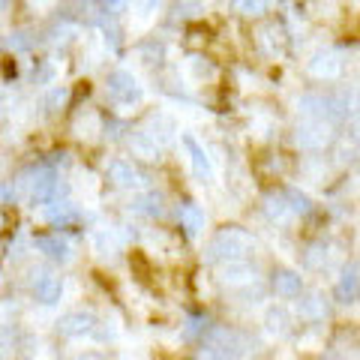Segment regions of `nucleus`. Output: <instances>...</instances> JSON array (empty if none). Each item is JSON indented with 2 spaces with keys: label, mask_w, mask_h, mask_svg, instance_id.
I'll return each instance as SVG.
<instances>
[{
  "label": "nucleus",
  "mask_w": 360,
  "mask_h": 360,
  "mask_svg": "<svg viewBox=\"0 0 360 360\" xmlns=\"http://www.w3.org/2000/svg\"><path fill=\"white\" fill-rule=\"evenodd\" d=\"M18 186L27 189L30 205H51V201H58V193H60L58 172H54L49 162H39V165L27 168V172L18 177Z\"/></svg>",
  "instance_id": "nucleus-1"
},
{
  "label": "nucleus",
  "mask_w": 360,
  "mask_h": 360,
  "mask_svg": "<svg viewBox=\"0 0 360 360\" xmlns=\"http://www.w3.org/2000/svg\"><path fill=\"white\" fill-rule=\"evenodd\" d=\"M250 246H252L250 234H246L243 229H238V225H229V229H219L217 238L210 240L207 258H210V262H222V264L243 262L246 252H250Z\"/></svg>",
  "instance_id": "nucleus-2"
},
{
  "label": "nucleus",
  "mask_w": 360,
  "mask_h": 360,
  "mask_svg": "<svg viewBox=\"0 0 360 360\" xmlns=\"http://www.w3.org/2000/svg\"><path fill=\"white\" fill-rule=\"evenodd\" d=\"M105 90H108V96L115 99L117 105L141 103V84L135 82V75L127 72V70H115V72H111L108 82H105Z\"/></svg>",
  "instance_id": "nucleus-3"
},
{
  "label": "nucleus",
  "mask_w": 360,
  "mask_h": 360,
  "mask_svg": "<svg viewBox=\"0 0 360 360\" xmlns=\"http://www.w3.org/2000/svg\"><path fill=\"white\" fill-rule=\"evenodd\" d=\"M270 288L276 291V297L283 300H295L303 295V279L297 270H288V267H279L274 270V276H270Z\"/></svg>",
  "instance_id": "nucleus-4"
},
{
  "label": "nucleus",
  "mask_w": 360,
  "mask_h": 360,
  "mask_svg": "<svg viewBox=\"0 0 360 360\" xmlns=\"http://www.w3.org/2000/svg\"><path fill=\"white\" fill-rule=\"evenodd\" d=\"M177 222H180V229H184L186 238H198L201 229H205V210H201L195 201H180Z\"/></svg>",
  "instance_id": "nucleus-5"
},
{
  "label": "nucleus",
  "mask_w": 360,
  "mask_h": 360,
  "mask_svg": "<svg viewBox=\"0 0 360 360\" xmlns=\"http://www.w3.org/2000/svg\"><path fill=\"white\" fill-rule=\"evenodd\" d=\"M94 328H96V319L90 312H66L58 321L60 336H87V333H94Z\"/></svg>",
  "instance_id": "nucleus-6"
},
{
  "label": "nucleus",
  "mask_w": 360,
  "mask_h": 360,
  "mask_svg": "<svg viewBox=\"0 0 360 360\" xmlns=\"http://www.w3.org/2000/svg\"><path fill=\"white\" fill-rule=\"evenodd\" d=\"M357 291H360V279H357V262H348L340 283L333 288V297L340 303H354L357 300Z\"/></svg>",
  "instance_id": "nucleus-7"
},
{
  "label": "nucleus",
  "mask_w": 360,
  "mask_h": 360,
  "mask_svg": "<svg viewBox=\"0 0 360 360\" xmlns=\"http://www.w3.org/2000/svg\"><path fill=\"white\" fill-rule=\"evenodd\" d=\"M108 180L115 186H120V189H132V186L141 184V174H139V168H135L132 162L115 160V162H108Z\"/></svg>",
  "instance_id": "nucleus-8"
},
{
  "label": "nucleus",
  "mask_w": 360,
  "mask_h": 360,
  "mask_svg": "<svg viewBox=\"0 0 360 360\" xmlns=\"http://www.w3.org/2000/svg\"><path fill=\"white\" fill-rule=\"evenodd\" d=\"M60 295H63V283H60V276H54V274H42L37 283H33V297L45 303V307L58 303Z\"/></svg>",
  "instance_id": "nucleus-9"
},
{
  "label": "nucleus",
  "mask_w": 360,
  "mask_h": 360,
  "mask_svg": "<svg viewBox=\"0 0 360 360\" xmlns=\"http://www.w3.org/2000/svg\"><path fill=\"white\" fill-rule=\"evenodd\" d=\"M33 246H37L42 255L54 258V262H66V258H70V243H66V238H60V234H37Z\"/></svg>",
  "instance_id": "nucleus-10"
},
{
  "label": "nucleus",
  "mask_w": 360,
  "mask_h": 360,
  "mask_svg": "<svg viewBox=\"0 0 360 360\" xmlns=\"http://www.w3.org/2000/svg\"><path fill=\"white\" fill-rule=\"evenodd\" d=\"M184 144H186V150H189V162H193V172H195V177H201V180H210V177H213V165H210V156H207V150L201 148V144L193 139V135H184Z\"/></svg>",
  "instance_id": "nucleus-11"
},
{
  "label": "nucleus",
  "mask_w": 360,
  "mask_h": 360,
  "mask_svg": "<svg viewBox=\"0 0 360 360\" xmlns=\"http://www.w3.org/2000/svg\"><path fill=\"white\" fill-rule=\"evenodd\" d=\"M132 210L148 219H156V217H162V210H165V198H162V193H156V189H148V193L132 198Z\"/></svg>",
  "instance_id": "nucleus-12"
},
{
  "label": "nucleus",
  "mask_w": 360,
  "mask_h": 360,
  "mask_svg": "<svg viewBox=\"0 0 360 360\" xmlns=\"http://www.w3.org/2000/svg\"><path fill=\"white\" fill-rule=\"evenodd\" d=\"M297 141L303 148H321L328 141V123L324 120H307L297 127Z\"/></svg>",
  "instance_id": "nucleus-13"
},
{
  "label": "nucleus",
  "mask_w": 360,
  "mask_h": 360,
  "mask_svg": "<svg viewBox=\"0 0 360 360\" xmlns=\"http://www.w3.org/2000/svg\"><path fill=\"white\" fill-rule=\"evenodd\" d=\"M49 210H45V217H49V222L54 225V229H66V225L78 222V210L72 201H51V205H45Z\"/></svg>",
  "instance_id": "nucleus-14"
},
{
  "label": "nucleus",
  "mask_w": 360,
  "mask_h": 360,
  "mask_svg": "<svg viewBox=\"0 0 360 360\" xmlns=\"http://www.w3.org/2000/svg\"><path fill=\"white\" fill-rule=\"evenodd\" d=\"M258 42H262V49L267 54H283V49H285V30H283V25H276V21L264 25L262 30H258Z\"/></svg>",
  "instance_id": "nucleus-15"
},
{
  "label": "nucleus",
  "mask_w": 360,
  "mask_h": 360,
  "mask_svg": "<svg viewBox=\"0 0 360 360\" xmlns=\"http://www.w3.org/2000/svg\"><path fill=\"white\" fill-rule=\"evenodd\" d=\"M129 144H132V153L141 156V160H160V144H156V135H150V132H132Z\"/></svg>",
  "instance_id": "nucleus-16"
},
{
  "label": "nucleus",
  "mask_w": 360,
  "mask_h": 360,
  "mask_svg": "<svg viewBox=\"0 0 360 360\" xmlns=\"http://www.w3.org/2000/svg\"><path fill=\"white\" fill-rule=\"evenodd\" d=\"M300 315L309 321H321L324 315H328V303H324V297L315 291V295H307L300 300Z\"/></svg>",
  "instance_id": "nucleus-17"
},
{
  "label": "nucleus",
  "mask_w": 360,
  "mask_h": 360,
  "mask_svg": "<svg viewBox=\"0 0 360 360\" xmlns=\"http://www.w3.org/2000/svg\"><path fill=\"white\" fill-rule=\"evenodd\" d=\"M283 198H285V205H288V213H300V217L312 213V201H309L307 193H300V189H295V186L283 189Z\"/></svg>",
  "instance_id": "nucleus-18"
},
{
  "label": "nucleus",
  "mask_w": 360,
  "mask_h": 360,
  "mask_svg": "<svg viewBox=\"0 0 360 360\" xmlns=\"http://www.w3.org/2000/svg\"><path fill=\"white\" fill-rule=\"evenodd\" d=\"M264 324H267V330L270 333H288V328H291V319H288V312L283 309V307H270L267 312H264Z\"/></svg>",
  "instance_id": "nucleus-19"
},
{
  "label": "nucleus",
  "mask_w": 360,
  "mask_h": 360,
  "mask_svg": "<svg viewBox=\"0 0 360 360\" xmlns=\"http://www.w3.org/2000/svg\"><path fill=\"white\" fill-rule=\"evenodd\" d=\"M250 276H252V270L246 262H229L222 267V283H229V285L243 283V279H250Z\"/></svg>",
  "instance_id": "nucleus-20"
},
{
  "label": "nucleus",
  "mask_w": 360,
  "mask_h": 360,
  "mask_svg": "<svg viewBox=\"0 0 360 360\" xmlns=\"http://www.w3.org/2000/svg\"><path fill=\"white\" fill-rule=\"evenodd\" d=\"M340 70H342V63L336 60L333 54H319V58H315V63H312V72L319 75V78H321V75L330 78V75H336Z\"/></svg>",
  "instance_id": "nucleus-21"
},
{
  "label": "nucleus",
  "mask_w": 360,
  "mask_h": 360,
  "mask_svg": "<svg viewBox=\"0 0 360 360\" xmlns=\"http://www.w3.org/2000/svg\"><path fill=\"white\" fill-rule=\"evenodd\" d=\"M207 330H210V319H205V315H193L184 328V340H198V336H205Z\"/></svg>",
  "instance_id": "nucleus-22"
},
{
  "label": "nucleus",
  "mask_w": 360,
  "mask_h": 360,
  "mask_svg": "<svg viewBox=\"0 0 360 360\" xmlns=\"http://www.w3.org/2000/svg\"><path fill=\"white\" fill-rule=\"evenodd\" d=\"M264 210H267V217H274V219H283L285 213H288V205H285L283 193H270V195L264 198Z\"/></svg>",
  "instance_id": "nucleus-23"
},
{
  "label": "nucleus",
  "mask_w": 360,
  "mask_h": 360,
  "mask_svg": "<svg viewBox=\"0 0 360 360\" xmlns=\"http://www.w3.org/2000/svg\"><path fill=\"white\" fill-rule=\"evenodd\" d=\"M270 6V0H238V13L246 15V18H258L264 15Z\"/></svg>",
  "instance_id": "nucleus-24"
},
{
  "label": "nucleus",
  "mask_w": 360,
  "mask_h": 360,
  "mask_svg": "<svg viewBox=\"0 0 360 360\" xmlns=\"http://www.w3.org/2000/svg\"><path fill=\"white\" fill-rule=\"evenodd\" d=\"M70 103V90L66 87H54L49 96H45V108H49V115H58V111Z\"/></svg>",
  "instance_id": "nucleus-25"
},
{
  "label": "nucleus",
  "mask_w": 360,
  "mask_h": 360,
  "mask_svg": "<svg viewBox=\"0 0 360 360\" xmlns=\"http://www.w3.org/2000/svg\"><path fill=\"white\" fill-rule=\"evenodd\" d=\"M99 9H103V15H108V18H117V15H123L129 9V0H99L96 4Z\"/></svg>",
  "instance_id": "nucleus-26"
},
{
  "label": "nucleus",
  "mask_w": 360,
  "mask_h": 360,
  "mask_svg": "<svg viewBox=\"0 0 360 360\" xmlns=\"http://www.w3.org/2000/svg\"><path fill=\"white\" fill-rule=\"evenodd\" d=\"M13 225H15V217L9 210H0V240L6 238L9 231H13Z\"/></svg>",
  "instance_id": "nucleus-27"
},
{
  "label": "nucleus",
  "mask_w": 360,
  "mask_h": 360,
  "mask_svg": "<svg viewBox=\"0 0 360 360\" xmlns=\"http://www.w3.org/2000/svg\"><path fill=\"white\" fill-rule=\"evenodd\" d=\"M207 39H210L207 27H189V45H201V42L207 45Z\"/></svg>",
  "instance_id": "nucleus-28"
},
{
  "label": "nucleus",
  "mask_w": 360,
  "mask_h": 360,
  "mask_svg": "<svg viewBox=\"0 0 360 360\" xmlns=\"http://www.w3.org/2000/svg\"><path fill=\"white\" fill-rule=\"evenodd\" d=\"M9 49H30V39H27V33H9V39H6Z\"/></svg>",
  "instance_id": "nucleus-29"
},
{
  "label": "nucleus",
  "mask_w": 360,
  "mask_h": 360,
  "mask_svg": "<svg viewBox=\"0 0 360 360\" xmlns=\"http://www.w3.org/2000/svg\"><path fill=\"white\" fill-rule=\"evenodd\" d=\"M195 75L201 78V75H213V63H205V66H201V58H195Z\"/></svg>",
  "instance_id": "nucleus-30"
},
{
  "label": "nucleus",
  "mask_w": 360,
  "mask_h": 360,
  "mask_svg": "<svg viewBox=\"0 0 360 360\" xmlns=\"http://www.w3.org/2000/svg\"><path fill=\"white\" fill-rule=\"evenodd\" d=\"M129 4H139V9H141V13H153L160 0H129Z\"/></svg>",
  "instance_id": "nucleus-31"
},
{
  "label": "nucleus",
  "mask_w": 360,
  "mask_h": 360,
  "mask_svg": "<svg viewBox=\"0 0 360 360\" xmlns=\"http://www.w3.org/2000/svg\"><path fill=\"white\" fill-rule=\"evenodd\" d=\"M78 360H105V357H103V354H94V352H90V354H82Z\"/></svg>",
  "instance_id": "nucleus-32"
},
{
  "label": "nucleus",
  "mask_w": 360,
  "mask_h": 360,
  "mask_svg": "<svg viewBox=\"0 0 360 360\" xmlns=\"http://www.w3.org/2000/svg\"><path fill=\"white\" fill-rule=\"evenodd\" d=\"M9 4H13V0H0V15H4L6 9H9Z\"/></svg>",
  "instance_id": "nucleus-33"
},
{
  "label": "nucleus",
  "mask_w": 360,
  "mask_h": 360,
  "mask_svg": "<svg viewBox=\"0 0 360 360\" xmlns=\"http://www.w3.org/2000/svg\"><path fill=\"white\" fill-rule=\"evenodd\" d=\"M87 4H99V0H87Z\"/></svg>",
  "instance_id": "nucleus-34"
}]
</instances>
